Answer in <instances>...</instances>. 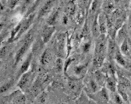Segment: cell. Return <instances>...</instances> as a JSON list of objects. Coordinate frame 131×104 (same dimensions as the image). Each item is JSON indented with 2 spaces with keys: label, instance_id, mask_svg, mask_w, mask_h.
<instances>
[{
  "label": "cell",
  "instance_id": "e0dca14e",
  "mask_svg": "<svg viewBox=\"0 0 131 104\" xmlns=\"http://www.w3.org/2000/svg\"><path fill=\"white\" fill-rule=\"evenodd\" d=\"M95 79H96V81L99 85H103L105 83L106 84L107 78H105L102 72H100V71H96L95 72Z\"/></svg>",
  "mask_w": 131,
  "mask_h": 104
},
{
  "label": "cell",
  "instance_id": "d4e9b609",
  "mask_svg": "<svg viewBox=\"0 0 131 104\" xmlns=\"http://www.w3.org/2000/svg\"><path fill=\"white\" fill-rule=\"evenodd\" d=\"M69 87L70 89L72 90V91L75 92L78 90L79 84L75 81H70L69 83Z\"/></svg>",
  "mask_w": 131,
  "mask_h": 104
},
{
  "label": "cell",
  "instance_id": "4fadbf2b",
  "mask_svg": "<svg viewBox=\"0 0 131 104\" xmlns=\"http://www.w3.org/2000/svg\"><path fill=\"white\" fill-rule=\"evenodd\" d=\"M98 15H96L95 16L94 20L93 22V24H92V34L96 38H98V36H100V28H99V24H98Z\"/></svg>",
  "mask_w": 131,
  "mask_h": 104
},
{
  "label": "cell",
  "instance_id": "4316f807",
  "mask_svg": "<svg viewBox=\"0 0 131 104\" xmlns=\"http://www.w3.org/2000/svg\"><path fill=\"white\" fill-rule=\"evenodd\" d=\"M12 84V82L11 81H9V82H7L6 84H4V85L1 86V93H4L5 92H6L10 88V87L11 86Z\"/></svg>",
  "mask_w": 131,
  "mask_h": 104
},
{
  "label": "cell",
  "instance_id": "1f68e13d",
  "mask_svg": "<svg viewBox=\"0 0 131 104\" xmlns=\"http://www.w3.org/2000/svg\"><path fill=\"white\" fill-rule=\"evenodd\" d=\"M90 46H91V44H90V41L85 43L84 46H83V50H84V53H87V52L89 51L90 48Z\"/></svg>",
  "mask_w": 131,
  "mask_h": 104
},
{
  "label": "cell",
  "instance_id": "cb8c5ba5",
  "mask_svg": "<svg viewBox=\"0 0 131 104\" xmlns=\"http://www.w3.org/2000/svg\"><path fill=\"white\" fill-rule=\"evenodd\" d=\"M54 69L57 72H61L63 69V62L61 59H58L54 63Z\"/></svg>",
  "mask_w": 131,
  "mask_h": 104
},
{
  "label": "cell",
  "instance_id": "f1b7e54d",
  "mask_svg": "<svg viewBox=\"0 0 131 104\" xmlns=\"http://www.w3.org/2000/svg\"><path fill=\"white\" fill-rule=\"evenodd\" d=\"M47 94L45 93H43L42 94L40 95L39 97H38V102L41 103H43L47 100Z\"/></svg>",
  "mask_w": 131,
  "mask_h": 104
},
{
  "label": "cell",
  "instance_id": "83f0119b",
  "mask_svg": "<svg viewBox=\"0 0 131 104\" xmlns=\"http://www.w3.org/2000/svg\"><path fill=\"white\" fill-rule=\"evenodd\" d=\"M67 13L69 15H72L74 14V11H75V6H74V3H71L69 4L66 9Z\"/></svg>",
  "mask_w": 131,
  "mask_h": 104
},
{
  "label": "cell",
  "instance_id": "2e32d148",
  "mask_svg": "<svg viewBox=\"0 0 131 104\" xmlns=\"http://www.w3.org/2000/svg\"><path fill=\"white\" fill-rule=\"evenodd\" d=\"M126 26L124 25L121 27L119 30V32L117 33V42L119 43H123V41H124L126 39Z\"/></svg>",
  "mask_w": 131,
  "mask_h": 104
},
{
  "label": "cell",
  "instance_id": "603a6c76",
  "mask_svg": "<svg viewBox=\"0 0 131 104\" xmlns=\"http://www.w3.org/2000/svg\"><path fill=\"white\" fill-rule=\"evenodd\" d=\"M120 50L121 52V53H123L124 54H127V53L129 52V46L127 38L121 44Z\"/></svg>",
  "mask_w": 131,
  "mask_h": 104
},
{
  "label": "cell",
  "instance_id": "44dd1931",
  "mask_svg": "<svg viewBox=\"0 0 131 104\" xmlns=\"http://www.w3.org/2000/svg\"><path fill=\"white\" fill-rule=\"evenodd\" d=\"M22 24L21 23H19V25H17V26L16 27L14 28V30H13V31H12L11 32V38H10V40L9 41H13L14 40V38L17 36V35H18L19 32H20V29H21L22 27Z\"/></svg>",
  "mask_w": 131,
  "mask_h": 104
},
{
  "label": "cell",
  "instance_id": "ac0fdd59",
  "mask_svg": "<svg viewBox=\"0 0 131 104\" xmlns=\"http://www.w3.org/2000/svg\"><path fill=\"white\" fill-rule=\"evenodd\" d=\"M59 10H56V11L52 14L51 16H50L49 19H48V24L50 26H53V25L56 23V20H57L58 18L59 17Z\"/></svg>",
  "mask_w": 131,
  "mask_h": 104
},
{
  "label": "cell",
  "instance_id": "9a60e30c",
  "mask_svg": "<svg viewBox=\"0 0 131 104\" xmlns=\"http://www.w3.org/2000/svg\"><path fill=\"white\" fill-rule=\"evenodd\" d=\"M51 60V54L48 49L45 50L41 58V62L43 65L48 64Z\"/></svg>",
  "mask_w": 131,
  "mask_h": 104
},
{
  "label": "cell",
  "instance_id": "4dcf8cb0",
  "mask_svg": "<svg viewBox=\"0 0 131 104\" xmlns=\"http://www.w3.org/2000/svg\"><path fill=\"white\" fill-rule=\"evenodd\" d=\"M74 58H73V59H72V58H69V59H68V60L66 61L65 64H64V72H66V70H67V69H68V67H69L70 64H71V62L74 61Z\"/></svg>",
  "mask_w": 131,
  "mask_h": 104
},
{
  "label": "cell",
  "instance_id": "3957f363",
  "mask_svg": "<svg viewBox=\"0 0 131 104\" xmlns=\"http://www.w3.org/2000/svg\"><path fill=\"white\" fill-rule=\"evenodd\" d=\"M90 97L92 99H95L99 102L100 103L105 104L108 103L110 100V96L108 93V90L105 87H103L101 90L98 91L97 93L90 95Z\"/></svg>",
  "mask_w": 131,
  "mask_h": 104
},
{
  "label": "cell",
  "instance_id": "5bb4252c",
  "mask_svg": "<svg viewBox=\"0 0 131 104\" xmlns=\"http://www.w3.org/2000/svg\"><path fill=\"white\" fill-rule=\"evenodd\" d=\"M58 49L59 53L62 54L64 52L65 44V35L64 34H61L58 36Z\"/></svg>",
  "mask_w": 131,
  "mask_h": 104
},
{
  "label": "cell",
  "instance_id": "8992f818",
  "mask_svg": "<svg viewBox=\"0 0 131 104\" xmlns=\"http://www.w3.org/2000/svg\"><path fill=\"white\" fill-rule=\"evenodd\" d=\"M55 31V27L54 26H45L43 29L42 33V38L43 41L45 43H47L50 40L53 35V33Z\"/></svg>",
  "mask_w": 131,
  "mask_h": 104
},
{
  "label": "cell",
  "instance_id": "7a4b0ae2",
  "mask_svg": "<svg viewBox=\"0 0 131 104\" xmlns=\"http://www.w3.org/2000/svg\"><path fill=\"white\" fill-rule=\"evenodd\" d=\"M33 39H34V32L31 30L30 31L29 33L27 35L26 38H25L23 45H22L21 47L19 49V50L17 51V54H16V63H15V65H17V63H18V62H20V60H21L23 56L25 54V53H26V51L27 50L28 48H29L30 46V45Z\"/></svg>",
  "mask_w": 131,
  "mask_h": 104
},
{
  "label": "cell",
  "instance_id": "9c48e42d",
  "mask_svg": "<svg viewBox=\"0 0 131 104\" xmlns=\"http://www.w3.org/2000/svg\"><path fill=\"white\" fill-rule=\"evenodd\" d=\"M54 5V1H48L42 7V8L40 10V13H39V16L40 17H43L45 16V15H47L48 13L50 12V11H51L52 7Z\"/></svg>",
  "mask_w": 131,
  "mask_h": 104
},
{
  "label": "cell",
  "instance_id": "ba28073f",
  "mask_svg": "<svg viewBox=\"0 0 131 104\" xmlns=\"http://www.w3.org/2000/svg\"><path fill=\"white\" fill-rule=\"evenodd\" d=\"M34 16H35V15L34 14L30 15V16L29 17H28L26 20H25V22H24V23L22 25V27L21 29H20V32H19L18 35H17V36H16V39H18V38H19V37L21 36L22 34L26 32L27 30L29 29L30 26V25L32 24L33 20H34Z\"/></svg>",
  "mask_w": 131,
  "mask_h": 104
},
{
  "label": "cell",
  "instance_id": "5b68a950",
  "mask_svg": "<svg viewBox=\"0 0 131 104\" xmlns=\"http://www.w3.org/2000/svg\"><path fill=\"white\" fill-rule=\"evenodd\" d=\"M117 49H118L117 47V45L116 44L115 41H114V40L111 39V38L108 40L107 54H108L109 58L111 59L113 57H115Z\"/></svg>",
  "mask_w": 131,
  "mask_h": 104
},
{
  "label": "cell",
  "instance_id": "7402d4cb",
  "mask_svg": "<svg viewBox=\"0 0 131 104\" xmlns=\"http://www.w3.org/2000/svg\"><path fill=\"white\" fill-rule=\"evenodd\" d=\"M26 100L25 96L23 94H19L14 98L13 100L14 104H26Z\"/></svg>",
  "mask_w": 131,
  "mask_h": 104
},
{
  "label": "cell",
  "instance_id": "e575fe53",
  "mask_svg": "<svg viewBox=\"0 0 131 104\" xmlns=\"http://www.w3.org/2000/svg\"><path fill=\"white\" fill-rule=\"evenodd\" d=\"M6 54V47H3L1 49V57H3Z\"/></svg>",
  "mask_w": 131,
  "mask_h": 104
},
{
  "label": "cell",
  "instance_id": "6da1fadb",
  "mask_svg": "<svg viewBox=\"0 0 131 104\" xmlns=\"http://www.w3.org/2000/svg\"><path fill=\"white\" fill-rule=\"evenodd\" d=\"M108 40L105 35H101L98 37L95 44V55L93 60V66L99 68L103 65L108 49Z\"/></svg>",
  "mask_w": 131,
  "mask_h": 104
},
{
  "label": "cell",
  "instance_id": "277c9868",
  "mask_svg": "<svg viewBox=\"0 0 131 104\" xmlns=\"http://www.w3.org/2000/svg\"><path fill=\"white\" fill-rule=\"evenodd\" d=\"M98 22L101 35H105L108 28H107L106 14L105 12H102L98 15Z\"/></svg>",
  "mask_w": 131,
  "mask_h": 104
},
{
  "label": "cell",
  "instance_id": "d590c367",
  "mask_svg": "<svg viewBox=\"0 0 131 104\" xmlns=\"http://www.w3.org/2000/svg\"><path fill=\"white\" fill-rule=\"evenodd\" d=\"M68 22V17L66 16V15H65V16L63 17V19H62V22H63L64 24H67Z\"/></svg>",
  "mask_w": 131,
  "mask_h": 104
},
{
  "label": "cell",
  "instance_id": "d6a6232c",
  "mask_svg": "<svg viewBox=\"0 0 131 104\" xmlns=\"http://www.w3.org/2000/svg\"><path fill=\"white\" fill-rule=\"evenodd\" d=\"M98 3V1H93V3H92L91 9H90V11H91L92 12H93L94 11H95V10H96V8H97Z\"/></svg>",
  "mask_w": 131,
  "mask_h": 104
},
{
  "label": "cell",
  "instance_id": "8fae6325",
  "mask_svg": "<svg viewBox=\"0 0 131 104\" xmlns=\"http://www.w3.org/2000/svg\"><path fill=\"white\" fill-rule=\"evenodd\" d=\"M103 9L104 12L106 14H111L114 11V4L113 3V1H106L104 2L102 5Z\"/></svg>",
  "mask_w": 131,
  "mask_h": 104
},
{
  "label": "cell",
  "instance_id": "ffe728a7",
  "mask_svg": "<svg viewBox=\"0 0 131 104\" xmlns=\"http://www.w3.org/2000/svg\"><path fill=\"white\" fill-rule=\"evenodd\" d=\"M114 58H115L116 60L117 63H119L120 65H122V66H126V61L124 59V57H123L121 52V50L119 49H117Z\"/></svg>",
  "mask_w": 131,
  "mask_h": 104
},
{
  "label": "cell",
  "instance_id": "52a82bcc",
  "mask_svg": "<svg viewBox=\"0 0 131 104\" xmlns=\"http://www.w3.org/2000/svg\"><path fill=\"white\" fill-rule=\"evenodd\" d=\"M106 88L111 92L116 93L117 90V86L116 80L114 76H111L107 78L106 81Z\"/></svg>",
  "mask_w": 131,
  "mask_h": 104
},
{
  "label": "cell",
  "instance_id": "484cf974",
  "mask_svg": "<svg viewBox=\"0 0 131 104\" xmlns=\"http://www.w3.org/2000/svg\"><path fill=\"white\" fill-rule=\"evenodd\" d=\"M114 100L116 104H123L124 100L119 94H116L114 96Z\"/></svg>",
  "mask_w": 131,
  "mask_h": 104
},
{
  "label": "cell",
  "instance_id": "d6986e66",
  "mask_svg": "<svg viewBox=\"0 0 131 104\" xmlns=\"http://www.w3.org/2000/svg\"><path fill=\"white\" fill-rule=\"evenodd\" d=\"M31 59H32V54H30L29 56V57L27 58V59L25 60L24 63L22 65L20 70V74H24L27 70H28L30 63Z\"/></svg>",
  "mask_w": 131,
  "mask_h": 104
},
{
  "label": "cell",
  "instance_id": "f546056e",
  "mask_svg": "<svg viewBox=\"0 0 131 104\" xmlns=\"http://www.w3.org/2000/svg\"><path fill=\"white\" fill-rule=\"evenodd\" d=\"M85 68V67L84 65H80V66L76 67L74 68V71H75V73L77 75H80L84 71Z\"/></svg>",
  "mask_w": 131,
  "mask_h": 104
},
{
  "label": "cell",
  "instance_id": "30bf717a",
  "mask_svg": "<svg viewBox=\"0 0 131 104\" xmlns=\"http://www.w3.org/2000/svg\"><path fill=\"white\" fill-rule=\"evenodd\" d=\"M30 76V72L25 73L24 74L22 75L18 83V86L20 88L24 89L26 87L29 81Z\"/></svg>",
  "mask_w": 131,
  "mask_h": 104
},
{
  "label": "cell",
  "instance_id": "7c38bea8",
  "mask_svg": "<svg viewBox=\"0 0 131 104\" xmlns=\"http://www.w3.org/2000/svg\"><path fill=\"white\" fill-rule=\"evenodd\" d=\"M98 87H99V84H98L96 81H94L93 80H90L89 81L87 88L89 92L91 93V94H95L99 91L100 90Z\"/></svg>",
  "mask_w": 131,
  "mask_h": 104
},
{
  "label": "cell",
  "instance_id": "836d02e7",
  "mask_svg": "<svg viewBox=\"0 0 131 104\" xmlns=\"http://www.w3.org/2000/svg\"><path fill=\"white\" fill-rule=\"evenodd\" d=\"M17 3H18V1H9V6L11 9L14 8L15 6L17 4Z\"/></svg>",
  "mask_w": 131,
  "mask_h": 104
}]
</instances>
